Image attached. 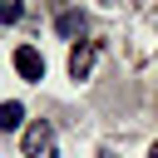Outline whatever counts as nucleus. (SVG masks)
Here are the masks:
<instances>
[{"label":"nucleus","instance_id":"7","mask_svg":"<svg viewBox=\"0 0 158 158\" xmlns=\"http://www.w3.org/2000/svg\"><path fill=\"white\" fill-rule=\"evenodd\" d=\"M94 158H114V148H99V153H94Z\"/></svg>","mask_w":158,"mask_h":158},{"label":"nucleus","instance_id":"2","mask_svg":"<svg viewBox=\"0 0 158 158\" xmlns=\"http://www.w3.org/2000/svg\"><path fill=\"white\" fill-rule=\"evenodd\" d=\"M15 74L30 79V84H40V79H44V54H40L35 44H20V49H15Z\"/></svg>","mask_w":158,"mask_h":158},{"label":"nucleus","instance_id":"4","mask_svg":"<svg viewBox=\"0 0 158 158\" xmlns=\"http://www.w3.org/2000/svg\"><path fill=\"white\" fill-rule=\"evenodd\" d=\"M54 30H59L64 40H79V35L89 30V20H84V10H64V15L54 20Z\"/></svg>","mask_w":158,"mask_h":158},{"label":"nucleus","instance_id":"8","mask_svg":"<svg viewBox=\"0 0 158 158\" xmlns=\"http://www.w3.org/2000/svg\"><path fill=\"white\" fill-rule=\"evenodd\" d=\"M148 158H158V143H153V148H148Z\"/></svg>","mask_w":158,"mask_h":158},{"label":"nucleus","instance_id":"1","mask_svg":"<svg viewBox=\"0 0 158 158\" xmlns=\"http://www.w3.org/2000/svg\"><path fill=\"white\" fill-rule=\"evenodd\" d=\"M20 148H25V158H54V128H49L44 118H35V123L20 133Z\"/></svg>","mask_w":158,"mask_h":158},{"label":"nucleus","instance_id":"5","mask_svg":"<svg viewBox=\"0 0 158 158\" xmlns=\"http://www.w3.org/2000/svg\"><path fill=\"white\" fill-rule=\"evenodd\" d=\"M20 118H25V109L10 99V104H0V133H10V128H20Z\"/></svg>","mask_w":158,"mask_h":158},{"label":"nucleus","instance_id":"6","mask_svg":"<svg viewBox=\"0 0 158 158\" xmlns=\"http://www.w3.org/2000/svg\"><path fill=\"white\" fill-rule=\"evenodd\" d=\"M20 15H25V5H20V0H0V25H15Z\"/></svg>","mask_w":158,"mask_h":158},{"label":"nucleus","instance_id":"3","mask_svg":"<svg viewBox=\"0 0 158 158\" xmlns=\"http://www.w3.org/2000/svg\"><path fill=\"white\" fill-rule=\"evenodd\" d=\"M94 59H99V44H94V40H79V44L69 49V79H89Z\"/></svg>","mask_w":158,"mask_h":158}]
</instances>
